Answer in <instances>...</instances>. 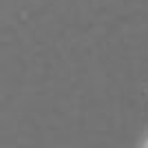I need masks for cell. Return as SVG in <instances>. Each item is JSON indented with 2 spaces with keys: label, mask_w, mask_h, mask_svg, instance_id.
<instances>
[]
</instances>
